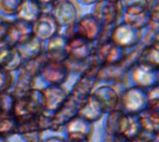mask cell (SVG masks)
I'll return each mask as SVG.
<instances>
[{"instance_id":"d4e9b609","label":"cell","mask_w":159,"mask_h":142,"mask_svg":"<svg viewBox=\"0 0 159 142\" xmlns=\"http://www.w3.org/2000/svg\"><path fill=\"white\" fill-rule=\"evenodd\" d=\"M16 98L11 92L0 94V113H13Z\"/></svg>"},{"instance_id":"603a6c76","label":"cell","mask_w":159,"mask_h":142,"mask_svg":"<svg viewBox=\"0 0 159 142\" xmlns=\"http://www.w3.org/2000/svg\"><path fill=\"white\" fill-rule=\"evenodd\" d=\"M15 52V47H13L6 39L0 40V67L6 68L12 60Z\"/></svg>"},{"instance_id":"1f68e13d","label":"cell","mask_w":159,"mask_h":142,"mask_svg":"<svg viewBox=\"0 0 159 142\" xmlns=\"http://www.w3.org/2000/svg\"><path fill=\"white\" fill-rule=\"evenodd\" d=\"M0 142H10L7 138H5L3 136H0Z\"/></svg>"},{"instance_id":"ba28073f","label":"cell","mask_w":159,"mask_h":142,"mask_svg":"<svg viewBox=\"0 0 159 142\" xmlns=\"http://www.w3.org/2000/svg\"><path fill=\"white\" fill-rule=\"evenodd\" d=\"M41 91L44 99L45 112L49 113H54L61 109L68 100L70 94L69 89L64 85H46V87L41 88Z\"/></svg>"},{"instance_id":"4dcf8cb0","label":"cell","mask_w":159,"mask_h":142,"mask_svg":"<svg viewBox=\"0 0 159 142\" xmlns=\"http://www.w3.org/2000/svg\"><path fill=\"white\" fill-rule=\"evenodd\" d=\"M67 142H92V139H86V140H66Z\"/></svg>"},{"instance_id":"6da1fadb","label":"cell","mask_w":159,"mask_h":142,"mask_svg":"<svg viewBox=\"0 0 159 142\" xmlns=\"http://www.w3.org/2000/svg\"><path fill=\"white\" fill-rule=\"evenodd\" d=\"M45 112L41 88L35 87L27 95L16 99L13 114L17 120L35 117Z\"/></svg>"},{"instance_id":"3957f363","label":"cell","mask_w":159,"mask_h":142,"mask_svg":"<svg viewBox=\"0 0 159 142\" xmlns=\"http://www.w3.org/2000/svg\"><path fill=\"white\" fill-rule=\"evenodd\" d=\"M126 56L127 54L124 48L108 40L99 43L95 47L91 61L100 66H112L122 63Z\"/></svg>"},{"instance_id":"7c38bea8","label":"cell","mask_w":159,"mask_h":142,"mask_svg":"<svg viewBox=\"0 0 159 142\" xmlns=\"http://www.w3.org/2000/svg\"><path fill=\"white\" fill-rule=\"evenodd\" d=\"M32 36H34L33 23L21 20H17L16 21L9 22L6 40L13 47L24 43Z\"/></svg>"},{"instance_id":"ffe728a7","label":"cell","mask_w":159,"mask_h":142,"mask_svg":"<svg viewBox=\"0 0 159 142\" xmlns=\"http://www.w3.org/2000/svg\"><path fill=\"white\" fill-rule=\"evenodd\" d=\"M138 116L143 131L151 134H159V110L146 108Z\"/></svg>"},{"instance_id":"7a4b0ae2","label":"cell","mask_w":159,"mask_h":142,"mask_svg":"<svg viewBox=\"0 0 159 142\" xmlns=\"http://www.w3.org/2000/svg\"><path fill=\"white\" fill-rule=\"evenodd\" d=\"M146 108H148L147 89L131 85L121 90L119 109L124 113L138 115Z\"/></svg>"},{"instance_id":"9c48e42d","label":"cell","mask_w":159,"mask_h":142,"mask_svg":"<svg viewBox=\"0 0 159 142\" xmlns=\"http://www.w3.org/2000/svg\"><path fill=\"white\" fill-rule=\"evenodd\" d=\"M110 40L126 50L127 48L137 46L141 42L142 30L124 22L114 28L111 33Z\"/></svg>"},{"instance_id":"8fae6325","label":"cell","mask_w":159,"mask_h":142,"mask_svg":"<svg viewBox=\"0 0 159 142\" xmlns=\"http://www.w3.org/2000/svg\"><path fill=\"white\" fill-rule=\"evenodd\" d=\"M83 102L70 96L66 102L56 113H52V127L51 131H59L75 115L78 114L79 108Z\"/></svg>"},{"instance_id":"d6a6232c","label":"cell","mask_w":159,"mask_h":142,"mask_svg":"<svg viewBox=\"0 0 159 142\" xmlns=\"http://www.w3.org/2000/svg\"><path fill=\"white\" fill-rule=\"evenodd\" d=\"M39 4H41L42 2H46V3H50V2H52V1H54V0H36Z\"/></svg>"},{"instance_id":"5bb4252c","label":"cell","mask_w":159,"mask_h":142,"mask_svg":"<svg viewBox=\"0 0 159 142\" xmlns=\"http://www.w3.org/2000/svg\"><path fill=\"white\" fill-rule=\"evenodd\" d=\"M104 25L94 16H89L81 20L76 24L75 34L91 42L99 41Z\"/></svg>"},{"instance_id":"52a82bcc","label":"cell","mask_w":159,"mask_h":142,"mask_svg":"<svg viewBox=\"0 0 159 142\" xmlns=\"http://www.w3.org/2000/svg\"><path fill=\"white\" fill-rule=\"evenodd\" d=\"M70 72L62 61L46 60L40 73V77L47 85H64L70 77Z\"/></svg>"},{"instance_id":"f546056e","label":"cell","mask_w":159,"mask_h":142,"mask_svg":"<svg viewBox=\"0 0 159 142\" xmlns=\"http://www.w3.org/2000/svg\"><path fill=\"white\" fill-rule=\"evenodd\" d=\"M42 142H67L66 139L60 135H52L48 136L42 140Z\"/></svg>"},{"instance_id":"8992f818","label":"cell","mask_w":159,"mask_h":142,"mask_svg":"<svg viewBox=\"0 0 159 142\" xmlns=\"http://www.w3.org/2000/svg\"><path fill=\"white\" fill-rule=\"evenodd\" d=\"M94 49V42L75 34L68 38L66 60L76 62H88L91 60Z\"/></svg>"},{"instance_id":"44dd1931","label":"cell","mask_w":159,"mask_h":142,"mask_svg":"<svg viewBox=\"0 0 159 142\" xmlns=\"http://www.w3.org/2000/svg\"><path fill=\"white\" fill-rule=\"evenodd\" d=\"M158 47L156 44H151L150 46L143 48V50L139 55V58L137 59L136 62L158 69Z\"/></svg>"},{"instance_id":"9a60e30c","label":"cell","mask_w":159,"mask_h":142,"mask_svg":"<svg viewBox=\"0 0 159 142\" xmlns=\"http://www.w3.org/2000/svg\"><path fill=\"white\" fill-rule=\"evenodd\" d=\"M67 44L68 39L64 34L57 33L48 39L44 50V55L47 60L64 62L67 59Z\"/></svg>"},{"instance_id":"cb8c5ba5","label":"cell","mask_w":159,"mask_h":142,"mask_svg":"<svg viewBox=\"0 0 159 142\" xmlns=\"http://www.w3.org/2000/svg\"><path fill=\"white\" fill-rule=\"evenodd\" d=\"M14 83L15 77L13 73L3 67H0V94L11 92Z\"/></svg>"},{"instance_id":"4316f807","label":"cell","mask_w":159,"mask_h":142,"mask_svg":"<svg viewBox=\"0 0 159 142\" xmlns=\"http://www.w3.org/2000/svg\"><path fill=\"white\" fill-rule=\"evenodd\" d=\"M159 134H151L148 132L142 131V133L132 140H128L125 142H159Z\"/></svg>"},{"instance_id":"277c9868","label":"cell","mask_w":159,"mask_h":142,"mask_svg":"<svg viewBox=\"0 0 159 142\" xmlns=\"http://www.w3.org/2000/svg\"><path fill=\"white\" fill-rule=\"evenodd\" d=\"M129 78L132 85L144 89L159 86L158 69L136 62L129 70Z\"/></svg>"},{"instance_id":"ac0fdd59","label":"cell","mask_w":159,"mask_h":142,"mask_svg":"<svg viewBox=\"0 0 159 142\" xmlns=\"http://www.w3.org/2000/svg\"><path fill=\"white\" fill-rule=\"evenodd\" d=\"M15 48L18 50L20 55L25 61L29 60L37 59L44 55L45 46L43 41L36 38L35 36H32L24 43L16 46Z\"/></svg>"},{"instance_id":"30bf717a","label":"cell","mask_w":159,"mask_h":142,"mask_svg":"<svg viewBox=\"0 0 159 142\" xmlns=\"http://www.w3.org/2000/svg\"><path fill=\"white\" fill-rule=\"evenodd\" d=\"M65 133V139L69 140L92 139L95 126L93 123L86 120L80 115L73 117L62 128Z\"/></svg>"},{"instance_id":"4fadbf2b","label":"cell","mask_w":159,"mask_h":142,"mask_svg":"<svg viewBox=\"0 0 159 142\" xmlns=\"http://www.w3.org/2000/svg\"><path fill=\"white\" fill-rule=\"evenodd\" d=\"M60 25L52 15H43L33 23L34 36L45 42L59 33Z\"/></svg>"},{"instance_id":"f1b7e54d","label":"cell","mask_w":159,"mask_h":142,"mask_svg":"<svg viewBox=\"0 0 159 142\" xmlns=\"http://www.w3.org/2000/svg\"><path fill=\"white\" fill-rule=\"evenodd\" d=\"M8 21H6L5 20L0 19V40H5L7 33V28H8Z\"/></svg>"},{"instance_id":"2e32d148","label":"cell","mask_w":159,"mask_h":142,"mask_svg":"<svg viewBox=\"0 0 159 142\" xmlns=\"http://www.w3.org/2000/svg\"><path fill=\"white\" fill-rule=\"evenodd\" d=\"M18 73V77L17 79H15V83L11 90V93L16 99L27 95L34 88H35L36 80L38 79L37 77L34 76L33 74L22 69H20Z\"/></svg>"},{"instance_id":"5b68a950","label":"cell","mask_w":159,"mask_h":142,"mask_svg":"<svg viewBox=\"0 0 159 142\" xmlns=\"http://www.w3.org/2000/svg\"><path fill=\"white\" fill-rule=\"evenodd\" d=\"M121 90L122 89L115 85L100 83L95 87L91 95L99 101L106 114L110 112L119 109Z\"/></svg>"},{"instance_id":"e0dca14e","label":"cell","mask_w":159,"mask_h":142,"mask_svg":"<svg viewBox=\"0 0 159 142\" xmlns=\"http://www.w3.org/2000/svg\"><path fill=\"white\" fill-rule=\"evenodd\" d=\"M78 115L95 124L105 115V113L99 101L92 95H90L81 104L78 111Z\"/></svg>"},{"instance_id":"484cf974","label":"cell","mask_w":159,"mask_h":142,"mask_svg":"<svg viewBox=\"0 0 159 142\" xmlns=\"http://www.w3.org/2000/svg\"><path fill=\"white\" fill-rule=\"evenodd\" d=\"M148 108L159 110V86L147 89Z\"/></svg>"},{"instance_id":"7402d4cb","label":"cell","mask_w":159,"mask_h":142,"mask_svg":"<svg viewBox=\"0 0 159 142\" xmlns=\"http://www.w3.org/2000/svg\"><path fill=\"white\" fill-rule=\"evenodd\" d=\"M18 121L13 113H0V136L9 138L16 135Z\"/></svg>"},{"instance_id":"83f0119b","label":"cell","mask_w":159,"mask_h":142,"mask_svg":"<svg viewBox=\"0 0 159 142\" xmlns=\"http://www.w3.org/2000/svg\"><path fill=\"white\" fill-rule=\"evenodd\" d=\"M43 133L41 132H34V133H30L27 135L22 136V138L25 140L26 142H42L43 140Z\"/></svg>"},{"instance_id":"d6986e66","label":"cell","mask_w":159,"mask_h":142,"mask_svg":"<svg viewBox=\"0 0 159 142\" xmlns=\"http://www.w3.org/2000/svg\"><path fill=\"white\" fill-rule=\"evenodd\" d=\"M143 131L139 116L136 114L124 113L121 126H120V137L125 140H132L137 138Z\"/></svg>"}]
</instances>
